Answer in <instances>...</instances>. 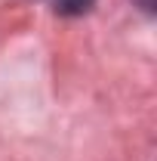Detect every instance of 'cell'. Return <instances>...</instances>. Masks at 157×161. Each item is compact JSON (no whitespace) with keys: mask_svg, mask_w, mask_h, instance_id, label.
I'll use <instances>...</instances> for the list:
<instances>
[{"mask_svg":"<svg viewBox=\"0 0 157 161\" xmlns=\"http://www.w3.org/2000/svg\"><path fill=\"white\" fill-rule=\"evenodd\" d=\"M53 3V9L62 13V16H83L96 0H49Z\"/></svg>","mask_w":157,"mask_h":161,"instance_id":"1","label":"cell"},{"mask_svg":"<svg viewBox=\"0 0 157 161\" xmlns=\"http://www.w3.org/2000/svg\"><path fill=\"white\" fill-rule=\"evenodd\" d=\"M136 3L145 9V13H154V3H157V0H136Z\"/></svg>","mask_w":157,"mask_h":161,"instance_id":"2","label":"cell"}]
</instances>
